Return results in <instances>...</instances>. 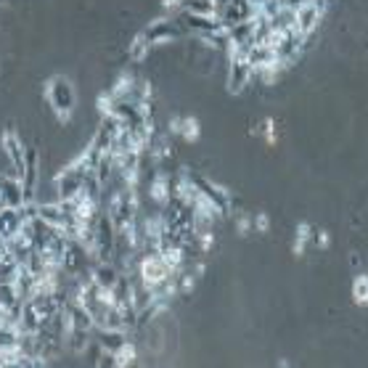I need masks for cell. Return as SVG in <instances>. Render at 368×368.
<instances>
[{
  "label": "cell",
  "mask_w": 368,
  "mask_h": 368,
  "mask_svg": "<svg viewBox=\"0 0 368 368\" xmlns=\"http://www.w3.org/2000/svg\"><path fill=\"white\" fill-rule=\"evenodd\" d=\"M358 294H360V302H366V299H368V278H360L358 281Z\"/></svg>",
  "instance_id": "obj_1"
}]
</instances>
